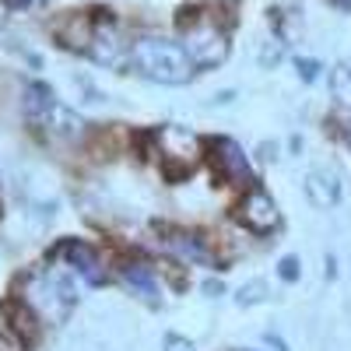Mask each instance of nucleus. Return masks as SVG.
Segmentation results:
<instances>
[{
  "instance_id": "4be33fe9",
  "label": "nucleus",
  "mask_w": 351,
  "mask_h": 351,
  "mask_svg": "<svg viewBox=\"0 0 351 351\" xmlns=\"http://www.w3.org/2000/svg\"><path fill=\"white\" fill-rule=\"evenodd\" d=\"M341 4H351V0H341Z\"/></svg>"
},
{
  "instance_id": "6ab92c4d",
  "label": "nucleus",
  "mask_w": 351,
  "mask_h": 351,
  "mask_svg": "<svg viewBox=\"0 0 351 351\" xmlns=\"http://www.w3.org/2000/svg\"><path fill=\"white\" fill-rule=\"evenodd\" d=\"M295 67H299L302 81H313V77L319 74V64H316V60H302V56H299V60H295Z\"/></svg>"
},
{
  "instance_id": "9b49d317",
  "label": "nucleus",
  "mask_w": 351,
  "mask_h": 351,
  "mask_svg": "<svg viewBox=\"0 0 351 351\" xmlns=\"http://www.w3.org/2000/svg\"><path fill=\"white\" fill-rule=\"evenodd\" d=\"M53 102H56V99H53V92H49L46 84H28V88H25V116H28L36 127L43 123V116L49 112Z\"/></svg>"
},
{
  "instance_id": "4468645a",
  "label": "nucleus",
  "mask_w": 351,
  "mask_h": 351,
  "mask_svg": "<svg viewBox=\"0 0 351 351\" xmlns=\"http://www.w3.org/2000/svg\"><path fill=\"white\" fill-rule=\"evenodd\" d=\"M330 88H334V99L337 106L351 109V64H337L330 74Z\"/></svg>"
},
{
  "instance_id": "1a4fd4ad",
  "label": "nucleus",
  "mask_w": 351,
  "mask_h": 351,
  "mask_svg": "<svg viewBox=\"0 0 351 351\" xmlns=\"http://www.w3.org/2000/svg\"><path fill=\"white\" fill-rule=\"evenodd\" d=\"M60 256L71 263L77 274H84L92 285H102V281H106V274H102V267H99V256H95V250L88 246V243H81V239H67V243L60 246Z\"/></svg>"
},
{
  "instance_id": "f3484780",
  "label": "nucleus",
  "mask_w": 351,
  "mask_h": 351,
  "mask_svg": "<svg viewBox=\"0 0 351 351\" xmlns=\"http://www.w3.org/2000/svg\"><path fill=\"white\" fill-rule=\"evenodd\" d=\"M162 348H165V351H197V348H193V341H190V337H183V334H169Z\"/></svg>"
},
{
  "instance_id": "412c9836",
  "label": "nucleus",
  "mask_w": 351,
  "mask_h": 351,
  "mask_svg": "<svg viewBox=\"0 0 351 351\" xmlns=\"http://www.w3.org/2000/svg\"><path fill=\"white\" fill-rule=\"evenodd\" d=\"M348 144H351V127H348Z\"/></svg>"
},
{
  "instance_id": "f03ea898",
  "label": "nucleus",
  "mask_w": 351,
  "mask_h": 351,
  "mask_svg": "<svg viewBox=\"0 0 351 351\" xmlns=\"http://www.w3.org/2000/svg\"><path fill=\"white\" fill-rule=\"evenodd\" d=\"M176 25H180V39H183L180 46L186 49L193 67H218L228 56V32L211 11L186 8L176 18Z\"/></svg>"
},
{
  "instance_id": "9d476101",
  "label": "nucleus",
  "mask_w": 351,
  "mask_h": 351,
  "mask_svg": "<svg viewBox=\"0 0 351 351\" xmlns=\"http://www.w3.org/2000/svg\"><path fill=\"white\" fill-rule=\"evenodd\" d=\"M39 127H46L56 141H77V137L84 134V120H81L74 109L60 106V102H53V106H49V112L43 116V123H39Z\"/></svg>"
},
{
  "instance_id": "aec40b11",
  "label": "nucleus",
  "mask_w": 351,
  "mask_h": 351,
  "mask_svg": "<svg viewBox=\"0 0 351 351\" xmlns=\"http://www.w3.org/2000/svg\"><path fill=\"white\" fill-rule=\"evenodd\" d=\"M4 4H8L11 11H25L28 4H36V0H4Z\"/></svg>"
},
{
  "instance_id": "a211bd4d",
  "label": "nucleus",
  "mask_w": 351,
  "mask_h": 351,
  "mask_svg": "<svg viewBox=\"0 0 351 351\" xmlns=\"http://www.w3.org/2000/svg\"><path fill=\"white\" fill-rule=\"evenodd\" d=\"M281 278H285V281H295V278H299V260H295V256H285V260H281Z\"/></svg>"
},
{
  "instance_id": "f257e3e1",
  "label": "nucleus",
  "mask_w": 351,
  "mask_h": 351,
  "mask_svg": "<svg viewBox=\"0 0 351 351\" xmlns=\"http://www.w3.org/2000/svg\"><path fill=\"white\" fill-rule=\"evenodd\" d=\"M134 67L155 84H186L193 77V60L186 49L162 36H141L130 49Z\"/></svg>"
},
{
  "instance_id": "f8f14e48",
  "label": "nucleus",
  "mask_w": 351,
  "mask_h": 351,
  "mask_svg": "<svg viewBox=\"0 0 351 351\" xmlns=\"http://www.w3.org/2000/svg\"><path fill=\"white\" fill-rule=\"evenodd\" d=\"M123 278L130 288H137L144 299H158V281H155V271L148 263H127L123 267Z\"/></svg>"
},
{
  "instance_id": "ddd939ff",
  "label": "nucleus",
  "mask_w": 351,
  "mask_h": 351,
  "mask_svg": "<svg viewBox=\"0 0 351 351\" xmlns=\"http://www.w3.org/2000/svg\"><path fill=\"white\" fill-rule=\"evenodd\" d=\"M172 253H180L183 260H208V246H204L197 236H183V232H176V236L169 239Z\"/></svg>"
},
{
  "instance_id": "20e7f679",
  "label": "nucleus",
  "mask_w": 351,
  "mask_h": 351,
  "mask_svg": "<svg viewBox=\"0 0 351 351\" xmlns=\"http://www.w3.org/2000/svg\"><path fill=\"white\" fill-rule=\"evenodd\" d=\"M208 162L218 172V180L232 183V180H250V162L243 155V148L228 137H211L208 141Z\"/></svg>"
},
{
  "instance_id": "dca6fc26",
  "label": "nucleus",
  "mask_w": 351,
  "mask_h": 351,
  "mask_svg": "<svg viewBox=\"0 0 351 351\" xmlns=\"http://www.w3.org/2000/svg\"><path fill=\"white\" fill-rule=\"evenodd\" d=\"M256 60H260V67H274L281 60V39H274V36L263 39V49H256Z\"/></svg>"
},
{
  "instance_id": "0eeeda50",
  "label": "nucleus",
  "mask_w": 351,
  "mask_h": 351,
  "mask_svg": "<svg viewBox=\"0 0 351 351\" xmlns=\"http://www.w3.org/2000/svg\"><path fill=\"white\" fill-rule=\"evenodd\" d=\"M306 197H309L313 208L334 211L341 204V180H337V172L334 169H313L306 176Z\"/></svg>"
},
{
  "instance_id": "6e6552de",
  "label": "nucleus",
  "mask_w": 351,
  "mask_h": 351,
  "mask_svg": "<svg viewBox=\"0 0 351 351\" xmlns=\"http://www.w3.org/2000/svg\"><path fill=\"white\" fill-rule=\"evenodd\" d=\"M155 141H158V152L172 162V158H183L190 169L197 165V137L190 134V130H183V127H162L158 134H155Z\"/></svg>"
},
{
  "instance_id": "2eb2a0df",
  "label": "nucleus",
  "mask_w": 351,
  "mask_h": 351,
  "mask_svg": "<svg viewBox=\"0 0 351 351\" xmlns=\"http://www.w3.org/2000/svg\"><path fill=\"white\" fill-rule=\"evenodd\" d=\"M263 299H267V285H263L260 278L246 281V285L236 291V302H239V306H253V302H263Z\"/></svg>"
},
{
  "instance_id": "39448f33",
  "label": "nucleus",
  "mask_w": 351,
  "mask_h": 351,
  "mask_svg": "<svg viewBox=\"0 0 351 351\" xmlns=\"http://www.w3.org/2000/svg\"><path fill=\"white\" fill-rule=\"evenodd\" d=\"M88 53H92V60L102 64V67H116L123 64V39H120V28L109 14L95 18L92 25V43H88Z\"/></svg>"
},
{
  "instance_id": "7ed1b4c3",
  "label": "nucleus",
  "mask_w": 351,
  "mask_h": 351,
  "mask_svg": "<svg viewBox=\"0 0 351 351\" xmlns=\"http://www.w3.org/2000/svg\"><path fill=\"white\" fill-rule=\"evenodd\" d=\"M239 221L250 228V232H260V236H267V232H274L281 225V215H278V204L271 200L267 190H250L239 208H236Z\"/></svg>"
},
{
  "instance_id": "423d86ee",
  "label": "nucleus",
  "mask_w": 351,
  "mask_h": 351,
  "mask_svg": "<svg viewBox=\"0 0 351 351\" xmlns=\"http://www.w3.org/2000/svg\"><path fill=\"white\" fill-rule=\"evenodd\" d=\"M0 319H4V334L21 344V348H32L39 341V319H36V309L28 302H8L4 309H0Z\"/></svg>"
}]
</instances>
